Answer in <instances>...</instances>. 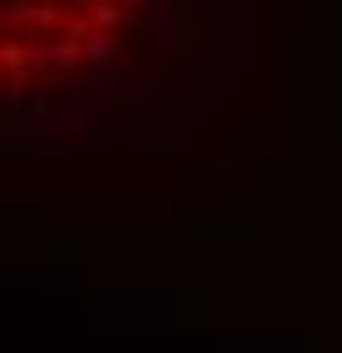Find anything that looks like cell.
I'll return each mask as SVG.
<instances>
[{
    "label": "cell",
    "mask_w": 342,
    "mask_h": 353,
    "mask_svg": "<svg viewBox=\"0 0 342 353\" xmlns=\"http://www.w3.org/2000/svg\"><path fill=\"white\" fill-rule=\"evenodd\" d=\"M87 17H92V28H103V33H109V28H120V22H125V6H120V0H92V11H87Z\"/></svg>",
    "instance_id": "6da1fadb"
},
{
    "label": "cell",
    "mask_w": 342,
    "mask_h": 353,
    "mask_svg": "<svg viewBox=\"0 0 342 353\" xmlns=\"http://www.w3.org/2000/svg\"><path fill=\"white\" fill-rule=\"evenodd\" d=\"M109 54H114V39H109V33H87V60H92V65H103Z\"/></svg>",
    "instance_id": "7a4b0ae2"
}]
</instances>
